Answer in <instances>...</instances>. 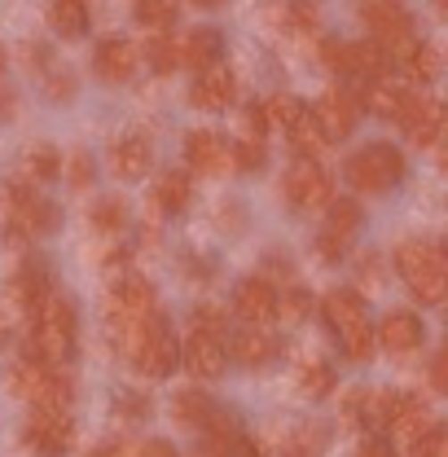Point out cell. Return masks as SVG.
Segmentation results:
<instances>
[{"mask_svg":"<svg viewBox=\"0 0 448 457\" xmlns=\"http://www.w3.org/2000/svg\"><path fill=\"white\" fill-rule=\"evenodd\" d=\"M75 339H79V308H75V299L49 295L36 308V330H31V343H27V356L40 361V365L62 370L75 356Z\"/></svg>","mask_w":448,"mask_h":457,"instance_id":"1","label":"cell"},{"mask_svg":"<svg viewBox=\"0 0 448 457\" xmlns=\"http://www.w3.org/2000/svg\"><path fill=\"white\" fill-rule=\"evenodd\" d=\"M395 273L413 290L418 303H444L448 299V260L431 242H400L395 246Z\"/></svg>","mask_w":448,"mask_h":457,"instance_id":"2","label":"cell"},{"mask_svg":"<svg viewBox=\"0 0 448 457\" xmlns=\"http://www.w3.org/2000/svg\"><path fill=\"white\" fill-rule=\"evenodd\" d=\"M321 317L330 326V335L338 339L347 361H369L374 356V326L365 317V299L356 290H330L321 303Z\"/></svg>","mask_w":448,"mask_h":457,"instance_id":"3","label":"cell"},{"mask_svg":"<svg viewBox=\"0 0 448 457\" xmlns=\"http://www.w3.org/2000/svg\"><path fill=\"white\" fill-rule=\"evenodd\" d=\"M128 356H132L137 370L150 374V378H168L171 370H176V361H180V343H176L171 321L159 312V308L137 326V335H132V343H128Z\"/></svg>","mask_w":448,"mask_h":457,"instance_id":"4","label":"cell"},{"mask_svg":"<svg viewBox=\"0 0 448 457\" xmlns=\"http://www.w3.org/2000/svg\"><path fill=\"white\" fill-rule=\"evenodd\" d=\"M404 180V154L387 141H369L347 159V185L361 194H387Z\"/></svg>","mask_w":448,"mask_h":457,"instance_id":"5","label":"cell"},{"mask_svg":"<svg viewBox=\"0 0 448 457\" xmlns=\"http://www.w3.org/2000/svg\"><path fill=\"white\" fill-rule=\"evenodd\" d=\"M13 392L22 400H31L36 409H71V400H75L71 378L62 370H54V365L31 361V356H22L13 365Z\"/></svg>","mask_w":448,"mask_h":457,"instance_id":"6","label":"cell"},{"mask_svg":"<svg viewBox=\"0 0 448 457\" xmlns=\"http://www.w3.org/2000/svg\"><path fill=\"white\" fill-rule=\"evenodd\" d=\"M150 312H154V286L145 282V278H137V273H123L111 286V326H114V335L123 339V347L132 343L137 326Z\"/></svg>","mask_w":448,"mask_h":457,"instance_id":"7","label":"cell"},{"mask_svg":"<svg viewBox=\"0 0 448 457\" xmlns=\"http://www.w3.org/2000/svg\"><path fill=\"white\" fill-rule=\"evenodd\" d=\"M361 18L369 27V40H378L383 49H392L395 62L413 45V13L400 0H365L361 4Z\"/></svg>","mask_w":448,"mask_h":457,"instance_id":"8","label":"cell"},{"mask_svg":"<svg viewBox=\"0 0 448 457\" xmlns=\"http://www.w3.org/2000/svg\"><path fill=\"white\" fill-rule=\"evenodd\" d=\"M4 212H9V228L22 233V237H40V233L57 228V207L45 194H36L31 185H9Z\"/></svg>","mask_w":448,"mask_h":457,"instance_id":"9","label":"cell"},{"mask_svg":"<svg viewBox=\"0 0 448 457\" xmlns=\"http://www.w3.org/2000/svg\"><path fill=\"white\" fill-rule=\"evenodd\" d=\"M286 198H290L299 212H321V207H330V198H335L330 171L321 168L317 159H299L295 168L286 171Z\"/></svg>","mask_w":448,"mask_h":457,"instance_id":"10","label":"cell"},{"mask_svg":"<svg viewBox=\"0 0 448 457\" xmlns=\"http://www.w3.org/2000/svg\"><path fill=\"white\" fill-rule=\"evenodd\" d=\"M27 445L36 449V453L45 457H62L71 445H75V422H71V413L66 409H36L31 418H27Z\"/></svg>","mask_w":448,"mask_h":457,"instance_id":"11","label":"cell"},{"mask_svg":"<svg viewBox=\"0 0 448 457\" xmlns=\"http://www.w3.org/2000/svg\"><path fill=\"white\" fill-rule=\"evenodd\" d=\"M180 361H185V370H189L194 378H207V383H212V378H220L224 365H228L224 335L194 326V330H189V339L180 343Z\"/></svg>","mask_w":448,"mask_h":457,"instance_id":"12","label":"cell"},{"mask_svg":"<svg viewBox=\"0 0 448 457\" xmlns=\"http://www.w3.org/2000/svg\"><path fill=\"white\" fill-rule=\"evenodd\" d=\"M365 225V212L361 203L352 198H330V216H326V228H321V255L326 260H343L347 255V242L356 237V228Z\"/></svg>","mask_w":448,"mask_h":457,"instance_id":"13","label":"cell"},{"mask_svg":"<svg viewBox=\"0 0 448 457\" xmlns=\"http://www.w3.org/2000/svg\"><path fill=\"white\" fill-rule=\"evenodd\" d=\"M312 119H317V128H321L326 141H347L356 132V123H361V102L352 93H343V88H330L312 106Z\"/></svg>","mask_w":448,"mask_h":457,"instance_id":"14","label":"cell"},{"mask_svg":"<svg viewBox=\"0 0 448 457\" xmlns=\"http://www.w3.org/2000/svg\"><path fill=\"white\" fill-rule=\"evenodd\" d=\"M233 97H237V79H233V71L220 66V62L207 66V71H198L194 84H189V102H194L198 111H228Z\"/></svg>","mask_w":448,"mask_h":457,"instance_id":"15","label":"cell"},{"mask_svg":"<svg viewBox=\"0 0 448 457\" xmlns=\"http://www.w3.org/2000/svg\"><path fill=\"white\" fill-rule=\"evenodd\" d=\"M233 308H237V317L246 326H269L278 317V290L264 282V278H246V282H237V290H233Z\"/></svg>","mask_w":448,"mask_h":457,"instance_id":"16","label":"cell"},{"mask_svg":"<svg viewBox=\"0 0 448 457\" xmlns=\"http://www.w3.org/2000/svg\"><path fill=\"white\" fill-rule=\"evenodd\" d=\"M93 71L102 84H128L132 71H137V45L123 40V36H106L93 54Z\"/></svg>","mask_w":448,"mask_h":457,"instance_id":"17","label":"cell"},{"mask_svg":"<svg viewBox=\"0 0 448 457\" xmlns=\"http://www.w3.org/2000/svg\"><path fill=\"white\" fill-rule=\"evenodd\" d=\"M395 66L392 49H383L378 40H356V45H347V54H343V75H356V79H387Z\"/></svg>","mask_w":448,"mask_h":457,"instance_id":"18","label":"cell"},{"mask_svg":"<svg viewBox=\"0 0 448 457\" xmlns=\"http://www.w3.org/2000/svg\"><path fill=\"white\" fill-rule=\"evenodd\" d=\"M111 163L123 180L145 176V171L154 168V145H150V137H145V132H123L111 145Z\"/></svg>","mask_w":448,"mask_h":457,"instance_id":"19","label":"cell"},{"mask_svg":"<svg viewBox=\"0 0 448 457\" xmlns=\"http://www.w3.org/2000/svg\"><path fill=\"white\" fill-rule=\"evenodd\" d=\"M413 97H418V93L400 88V84H392V79H369V84H365L361 106H365L369 114H378V119H392V123H400V119H404V111L413 106Z\"/></svg>","mask_w":448,"mask_h":457,"instance_id":"20","label":"cell"},{"mask_svg":"<svg viewBox=\"0 0 448 457\" xmlns=\"http://www.w3.org/2000/svg\"><path fill=\"white\" fill-rule=\"evenodd\" d=\"M185 159L203 176H220L228 168V145H224L220 132H189L185 137Z\"/></svg>","mask_w":448,"mask_h":457,"instance_id":"21","label":"cell"},{"mask_svg":"<svg viewBox=\"0 0 448 457\" xmlns=\"http://www.w3.org/2000/svg\"><path fill=\"white\" fill-rule=\"evenodd\" d=\"M374 339L383 343L387 352H395V356H400V352H418V347H422V339H427V330H422L418 312H387Z\"/></svg>","mask_w":448,"mask_h":457,"instance_id":"22","label":"cell"},{"mask_svg":"<svg viewBox=\"0 0 448 457\" xmlns=\"http://www.w3.org/2000/svg\"><path fill=\"white\" fill-rule=\"evenodd\" d=\"M444 111H448V106H440V102L413 97V106L404 111L400 128L409 132V141H413V145H436V137H440V123H444Z\"/></svg>","mask_w":448,"mask_h":457,"instance_id":"23","label":"cell"},{"mask_svg":"<svg viewBox=\"0 0 448 457\" xmlns=\"http://www.w3.org/2000/svg\"><path fill=\"white\" fill-rule=\"evenodd\" d=\"M224 347H228V356H233L237 365H251V370H255V365H269V361L278 356V339L264 335V326H246V330H237Z\"/></svg>","mask_w":448,"mask_h":457,"instance_id":"24","label":"cell"},{"mask_svg":"<svg viewBox=\"0 0 448 457\" xmlns=\"http://www.w3.org/2000/svg\"><path fill=\"white\" fill-rule=\"evenodd\" d=\"M49 295H54V278H49V269H45L40 260H27V264L13 273V299H18L27 312H36Z\"/></svg>","mask_w":448,"mask_h":457,"instance_id":"25","label":"cell"},{"mask_svg":"<svg viewBox=\"0 0 448 457\" xmlns=\"http://www.w3.org/2000/svg\"><path fill=\"white\" fill-rule=\"evenodd\" d=\"M220 49H224L220 31L198 27V31H189V36H185V45H180V62H189L194 71H207V66H216V62H220Z\"/></svg>","mask_w":448,"mask_h":457,"instance_id":"26","label":"cell"},{"mask_svg":"<svg viewBox=\"0 0 448 457\" xmlns=\"http://www.w3.org/2000/svg\"><path fill=\"white\" fill-rule=\"evenodd\" d=\"M88 0H54L49 4V27H54L62 40H79L88 31Z\"/></svg>","mask_w":448,"mask_h":457,"instance_id":"27","label":"cell"},{"mask_svg":"<svg viewBox=\"0 0 448 457\" xmlns=\"http://www.w3.org/2000/svg\"><path fill=\"white\" fill-rule=\"evenodd\" d=\"M154 203L171 212V216H180L189 203H194V180L185 176V171H163L159 180H154Z\"/></svg>","mask_w":448,"mask_h":457,"instance_id":"28","label":"cell"},{"mask_svg":"<svg viewBox=\"0 0 448 457\" xmlns=\"http://www.w3.org/2000/svg\"><path fill=\"white\" fill-rule=\"evenodd\" d=\"M216 413H220V404L207 396V392H180L176 396V418L185 422V427H212L216 422Z\"/></svg>","mask_w":448,"mask_h":457,"instance_id":"29","label":"cell"},{"mask_svg":"<svg viewBox=\"0 0 448 457\" xmlns=\"http://www.w3.org/2000/svg\"><path fill=\"white\" fill-rule=\"evenodd\" d=\"M400 66H404V75H409L413 84H427V79H436V71H440V54H436L431 45L413 40V45L400 54Z\"/></svg>","mask_w":448,"mask_h":457,"instance_id":"30","label":"cell"},{"mask_svg":"<svg viewBox=\"0 0 448 457\" xmlns=\"http://www.w3.org/2000/svg\"><path fill=\"white\" fill-rule=\"evenodd\" d=\"M260 111H264V123H269V128H281V132H290V128H295V123L303 119V111H308V106H303L299 97L281 93V97H269V102H264Z\"/></svg>","mask_w":448,"mask_h":457,"instance_id":"31","label":"cell"},{"mask_svg":"<svg viewBox=\"0 0 448 457\" xmlns=\"http://www.w3.org/2000/svg\"><path fill=\"white\" fill-rule=\"evenodd\" d=\"M176 13H180V4L176 0H132V18L141 22V27H154V31H163L176 22Z\"/></svg>","mask_w":448,"mask_h":457,"instance_id":"32","label":"cell"},{"mask_svg":"<svg viewBox=\"0 0 448 457\" xmlns=\"http://www.w3.org/2000/svg\"><path fill=\"white\" fill-rule=\"evenodd\" d=\"M22 171H27L31 180H57L62 154H57L54 145H31V150L22 154Z\"/></svg>","mask_w":448,"mask_h":457,"instance_id":"33","label":"cell"},{"mask_svg":"<svg viewBox=\"0 0 448 457\" xmlns=\"http://www.w3.org/2000/svg\"><path fill=\"white\" fill-rule=\"evenodd\" d=\"M290 145L299 150V159H317V150L326 145V137H321V128H317L312 111H303V119L290 128Z\"/></svg>","mask_w":448,"mask_h":457,"instance_id":"34","label":"cell"},{"mask_svg":"<svg viewBox=\"0 0 448 457\" xmlns=\"http://www.w3.org/2000/svg\"><path fill=\"white\" fill-rule=\"evenodd\" d=\"M299 387H303L312 400L330 396V392H335V370H330L326 361H308V365L299 370Z\"/></svg>","mask_w":448,"mask_h":457,"instance_id":"35","label":"cell"},{"mask_svg":"<svg viewBox=\"0 0 448 457\" xmlns=\"http://www.w3.org/2000/svg\"><path fill=\"white\" fill-rule=\"evenodd\" d=\"M123 225H128V207H123V198H102V203L93 207V228L119 233Z\"/></svg>","mask_w":448,"mask_h":457,"instance_id":"36","label":"cell"},{"mask_svg":"<svg viewBox=\"0 0 448 457\" xmlns=\"http://www.w3.org/2000/svg\"><path fill=\"white\" fill-rule=\"evenodd\" d=\"M413 457H448V427L431 422L418 440H413Z\"/></svg>","mask_w":448,"mask_h":457,"instance_id":"37","label":"cell"},{"mask_svg":"<svg viewBox=\"0 0 448 457\" xmlns=\"http://www.w3.org/2000/svg\"><path fill=\"white\" fill-rule=\"evenodd\" d=\"M286 22H290L295 31H312V27H321V9H317V0H286Z\"/></svg>","mask_w":448,"mask_h":457,"instance_id":"38","label":"cell"},{"mask_svg":"<svg viewBox=\"0 0 448 457\" xmlns=\"http://www.w3.org/2000/svg\"><path fill=\"white\" fill-rule=\"evenodd\" d=\"M264 159H269V154H264V141H260V137H246V141L233 145V163H237L242 171H260L264 168Z\"/></svg>","mask_w":448,"mask_h":457,"instance_id":"39","label":"cell"},{"mask_svg":"<svg viewBox=\"0 0 448 457\" xmlns=\"http://www.w3.org/2000/svg\"><path fill=\"white\" fill-rule=\"evenodd\" d=\"M145 54H150V66H154L159 75H171V66L180 62V54H176V45H171L168 36H154V40L145 45Z\"/></svg>","mask_w":448,"mask_h":457,"instance_id":"40","label":"cell"},{"mask_svg":"<svg viewBox=\"0 0 448 457\" xmlns=\"http://www.w3.org/2000/svg\"><path fill=\"white\" fill-rule=\"evenodd\" d=\"M308 303H312V299H308V295H303V290H290V295H286V299H278V312H286V317H290V321H299V317H303V312H308Z\"/></svg>","mask_w":448,"mask_h":457,"instance_id":"41","label":"cell"},{"mask_svg":"<svg viewBox=\"0 0 448 457\" xmlns=\"http://www.w3.org/2000/svg\"><path fill=\"white\" fill-rule=\"evenodd\" d=\"M224 457H264V453H260V445H255L251 436H233L228 449H224Z\"/></svg>","mask_w":448,"mask_h":457,"instance_id":"42","label":"cell"},{"mask_svg":"<svg viewBox=\"0 0 448 457\" xmlns=\"http://www.w3.org/2000/svg\"><path fill=\"white\" fill-rule=\"evenodd\" d=\"M356 457H395V449L383 440V436H369V440L356 449Z\"/></svg>","mask_w":448,"mask_h":457,"instance_id":"43","label":"cell"},{"mask_svg":"<svg viewBox=\"0 0 448 457\" xmlns=\"http://www.w3.org/2000/svg\"><path fill=\"white\" fill-rule=\"evenodd\" d=\"M431 387H436V392H448V352H440V356L431 361Z\"/></svg>","mask_w":448,"mask_h":457,"instance_id":"44","label":"cell"},{"mask_svg":"<svg viewBox=\"0 0 448 457\" xmlns=\"http://www.w3.org/2000/svg\"><path fill=\"white\" fill-rule=\"evenodd\" d=\"M71 180H75V185H88V180H93V159H88V154H75V159H71Z\"/></svg>","mask_w":448,"mask_h":457,"instance_id":"45","label":"cell"},{"mask_svg":"<svg viewBox=\"0 0 448 457\" xmlns=\"http://www.w3.org/2000/svg\"><path fill=\"white\" fill-rule=\"evenodd\" d=\"M137 457H176V449H171L168 440H145V445L137 449Z\"/></svg>","mask_w":448,"mask_h":457,"instance_id":"46","label":"cell"},{"mask_svg":"<svg viewBox=\"0 0 448 457\" xmlns=\"http://www.w3.org/2000/svg\"><path fill=\"white\" fill-rule=\"evenodd\" d=\"M93 457H123L119 445H102V449H93Z\"/></svg>","mask_w":448,"mask_h":457,"instance_id":"47","label":"cell"},{"mask_svg":"<svg viewBox=\"0 0 448 457\" xmlns=\"http://www.w3.org/2000/svg\"><path fill=\"white\" fill-rule=\"evenodd\" d=\"M194 4H203V9H220L224 0H194Z\"/></svg>","mask_w":448,"mask_h":457,"instance_id":"48","label":"cell"},{"mask_svg":"<svg viewBox=\"0 0 448 457\" xmlns=\"http://www.w3.org/2000/svg\"><path fill=\"white\" fill-rule=\"evenodd\" d=\"M440 18H444V22H448V0H440Z\"/></svg>","mask_w":448,"mask_h":457,"instance_id":"49","label":"cell"},{"mask_svg":"<svg viewBox=\"0 0 448 457\" xmlns=\"http://www.w3.org/2000/svg\"><path fill=\"white\" fill-rule=\"evenodd\" d=\"M440 251H444V260H448V242H444V246H440Z\"/></svg>","mask_w":448,"mask_h":457,"instance_id":"50","label":"cell"},{"mask_svg":"<svg viewBox=\"0 0 448 457\" xmlns=\"http://www.w3.org/2000/svg\"><path fill=\"white\" fill-rule=\"evenodd\" d=\"M0 71H4V54H0Z\"/></svg>","mask_w":448,"mask_h":457,"instance_id":"51","label":"cell"},{"mask_svg":"<svg viewBox=\"0 0 448 457\" xmlns=\"http://www.w3.org/2000/svg\"><path fill=\"white\" fill-rule=\"evenodd\" d=\"M444 352H448V347H444Z\"/></svg>","mask_w":448,"mask_h":457,"instance_id":"52","label":"cell"}]
</instances>
